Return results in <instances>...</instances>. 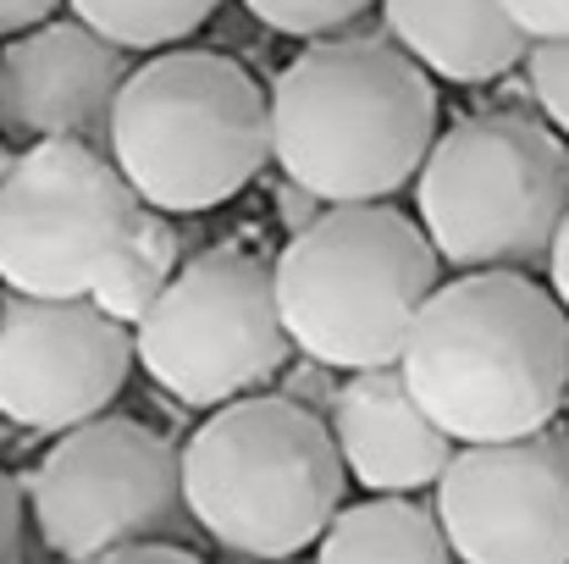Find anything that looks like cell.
I'll return each mask as SVG.
<instances>
[{
    "instance_id": "1",
    "label": "cell",
    "mask_w": 569,
    "mask_h": 564,
    "mask_svg": "<svg viewBox=\"0 0 569 564\" xmlns=\"http://www.w3.org/2000/svg\"><path fill=\"white\" fill-rule=\"evenodd\" d=\"M398 372L453 443L542 432L569 404V310L537 271H459L415 310Z\"/></svg>"
},
{
    "instance_id": "2",
    "label": "cell",
    "mask_w": 569,
    "mask_h": 564,
    "mask_svg": "<svg viewBox=\"0 0 569 564\" xmlns=\"http://www.w3.org/2000/svg\"><path fill=\"white\" fill-rule=\"evenodd\" d=\"M437 133L431 72L392 39H310L271 83V161L327 205L392 199Z\"/></svg>"
},
{
    "instance_id": "3",
    "label": "cell",
    "mask_w": 569,
    "mask_h": 564,
    "mask_svg": "<svg viewBox=\"0 0 569 564\" xmlns=\"http://www.w3.org/2000/svg\"><path fill=\"white\" fill-rule=\"evenodd\" d=\"M349 471L327 415L288 393L216 404L183 448L189 521L227 554L288 560L321 543L343 504Z\"/></svg>"
},
{
    "instance_id": "4",
    "label": "cell",
    "mask_w": 569,
    "mask_h": 564,
    "mask_svg": "<svg viewBox=\"0 0 569 564\" xmlns=\"http://www.w3.org/2000/svg\"><path fill=\"white\" fill-rule=\"evenodd\" d=\"M271 283L293 355L332 372H371L403 360L409 321L442 283V255L387 199H349L288 232Z\"/></svg>"
},
{
    "instance_id": "5",
    "label": "cell",
    "mask_w": 569,
    "mask_h": 564,
    "mask_svg": "<svg viewBox=\"0 0 569 564\" xmlns=\"http://www.w3.org/2000/svg\"><path fill=\"white\" fill-rule=\"evenodd\" d=\"M106 156L167 216L216 210L271 161V100L216 50H156L117 95Z\"/></svg>"
},
{
    "instance_id": "6",
    "label": "cell",
    "mask_w": 569,
    "mask_h": 564,
    "mask_svg": "<svg viewBox=\"0 0 569 564\" xmlns=\"http://www.w3.org/2000/svg\"><path fill=\"white\" fill-rule=\"evenodd\" d=\"M569 216V145L553 122L487 111L442 128L415 172V221L448 271H548Z\"/></svg>"
},
{
    "instance_id": "7",
    "label": "cell",
    "mask_w": 569,
    "mask_h": 564,
    "mask_svg": "<svg viewBox=\"0 0 569 564\" xmlns=\"http://www.w3.org/2000/svg\"><path fill=\"white\" fill-rule=\"evenodd\" d=\"M133 349L150 382L189 409H216L266 387L293 355L271 266L243 244H216L183 260L133 327Z\"/></svg>"
},
{
    "instance_id": "8",
    "label": "cell",
    "mask_w": 569,
    "mask_h": 564,
    "mask_svg": "<svg viewBox=\"0 0 569 564\" xmlns=\"http://www.w3.org/2000/svg\"><path fill=\"white\" fill-rule=\"evenodd\" d=\"M139 205L100 145L33 139L0 156V288L83 299Z\"/></svg>"
},
{
    "instance_id": "9",
    "label": "cell",
    "mask_w": 569,
    "mask_h": 564,
    "mask_svg": "<svg viewBox=\"0 0 569 564\" xmlns=\"http://www.w3.org/2000/svg\"><path fill=\"white\" fill-rule=\"evenodd\" d=\"M28 509L39 543L61 560H106L117 543L172 532L183 504V454L128 415L67 426L33 465Z\"/></svg>"
},
{
    "instance_id": "10",
    "label": "cell",
    "mask_w": 569,
    "mask_h": 564,
    "mask_svg": "<svg viewBox=\"0 0 569 564\" xmlns=\"http://www.w3.org/2000/svg\"><path fill=\"white\" fill-rule=\"evenodd\" d=\"M465 564H569V432L459 443L431 487Z\"/></svg>"
},
{
    "instance_id": "11",
    "label": "cell",
    "mask_w": 569,
    "mask_h": 564,
    "mask_svg": "<svg viewBox=\"0 0 569 564\" xmlns=\"http://www.w3.org/2000/svg\"><path fill=\"white\" fill-rule=\"evenodd\" d=\"M133 327L83 299H0V415L67 432L111 409L133 376Z\"/></svg>"
},
{
    "instance_id": "12",
    "label": "cell",
    "mask_w": 569,
    "mask_h": 564,
    "mask_svg": "<svg viewBox=\"0 0 569 564\" xmlns=\"http://www.w3.org/2000/svg\"><path fill=\"white\" fill-rule=\"evenodd\" d=\"M133 50L111 44L78 17H44L0 39V133L6 139H83L106 145Z\"/></svg>"
},
{
    "instance_id": "13",
    "label": "cell",
    "mask_w": 569,
    "mask_h": 564,
    "mask_svg": "<svg viewBox=\"0 0 569 564\" xmlns=\"http://www.w3.org/2000/svg\"><path fill=\"white\" fill-rule=\"evenodd\" d=\"M349 482L366 493H426L437 487L448 454L459 448L415 398L398 366L343 372L327 415Z\"/></svg>"
},
{
    "instance_id": "14",
    "label": "cell",
    "mask_w": 569,
    "mask_h": 564,
    "mask_svg": "<svg viewBox=\"0 0 569 564\" xmlns=\"http://www.w3.org/2000/svg\"><path fill=\"white\" fill-rule=\"evenodd\" d=\"M381 17L392 44H403L431 78L465 89L509 78L531 50L503 0H381Z\"/></svg>"
},
{
    "instance_id": "15",
    "label": "cell",
    "mask_w": 569,
    "mask_h": 564,
    "mask_svg": "<svg viewBox=\"0 0 569 564\" xmlns=\"http://www.w3.org/2000/svg\"><path fill=\"white\" fill-rule=\"evenodd\" d=\"M316 554L332 564H437L453 548L442 537L437 504H420L415 493H371L349 509L338 504V515L321 532Z\"/></svg>"
},
{
    "instance_id": "16",
    "label": "cell",
    "mask_w": 569,
    "mask_h": 564,
    "mask_svg": "<svg viewBox=\"0 0 569 564\" xmlns=\"http://www.w3.org/2000/svg\"><path fill=\"white\" fill-rule=\"evenodd\" d=\"M178 266H183V244H178L172 216L156 210V205H139L133 227L122 232V244H117V249L106 255V266L94 271L89 299H94L106 316L139 327L144 310L161 299V288L178 277Z\"/></svg>"
},
{
    "instance_id": "17",
    "label": "cell",
    "mask_w": 569,
    "mask_h": 564,
    "mask_svg": "<svg viewBox=\"0 0 569 564\" xmlns=\"http://www.w3.org/2000/svg\"><path fill=\"white\" fill-rule=\"evenodd\" d=\"M67 11L94 33H106L111 44L133 56H156L199 33L221 11V0H67Z\"/></svg>"
},
{
    "instance_id": "18",
    "label": "cell",
    "mask_w": 569,
    "mask_h": 564,
    "mask_svg": "<svg viewBox=\"0 0 569 564\" xmlns=\"http://www.w3.org/2000/svg\"><path fill=\"white\" fill-rule=\"evenodd\" d=\"M377 0H243V11L254 22H266L271 33H288V39H332L338 28L360 22Z\"/></svg>"
},
{
    "instance_id": "19",
    "label": "cell",
    "mask_w": 569,
    "mask_h": 564,
    "mask_svg": "<svg viewBox=\"0 0 569 564\" xmlns=\"http://www.w3.org/2000/svg\"><path fill=\"white\" fill-rule=\"evenodd\" d=\"M526 89L537 111L569 139V39H537L526 50Z\"/></svg>"
},
{
    "instance_id": "20",
    "label": "cell",
    "mask_w": 569,
    "mask_h": 564,
    "mask_svg": "<svg viewBox=\"0 0 569 564\" xmlns=\"http://www.w3.org/2000/svg\"><path fill=\"white\" fill-rule=\"evenodd\" d=\"M503 11L515 17V28L537 44V39H569V0H503Z\"/></svg>"
},
{
    "instance_id": "21",
    "label": "cell",
    "mask_w": 569,
    "mask_h": 564,
    "mask_svg": "<svg viewBox=\"0 0 569 564\" xmlns=\"http://www.w3.org/2000/svg\"><path fill=\"white\" fill-rule=\"evenodd\" d=\"M277 393H288L293 404H305V409H316V415H332L338 382H332V366H321V360L305 355V372L288 376V387H277Z\"/></svg>"
},
{
    "instance_id": "22",
    "label": "cell",
    "mask_w": 569,
    "mask_h": 564,
    "mask_svg": "<svg viewBox=\"0 0 569 564\" xmlns=\"http://www.w3.org/2000/svg\"><path fill=\"white\" fill-rule=\"evenodd\" d=\"M193 564V548L189 543H178V537H167V532H156V537H133V543H117L106 564Z\"/></svg>"
},
{
    "instance_id": "23",
    "label": "cell",
    "mask_w": 569,
    "mask_h": 564,
    "mask_svg": "<svg viewBox=\"0 0 569 564\" xmlns=\"http://www.w3.org/2000/svg\"><path fill=\"white\" fill-rule=\"evenodd\" d=\"M321 210H327V199H321V194H310L305 184L282 178V188H277V216H282V227H288V232L310 227V221H316Z\"/></svg>"
},
{
    "instance_id": "24",
    "label": "cell",
    "mask_w": 569,
    "mask_h": 564,
    "mask_svg": "<svg viewBox=\"0 0 569 564\" xmlns=\"http://www.w3.org/2000/svg\"><path fill=\"white\" fill-rule=\"evenodd\" d=\"M17 548H22V498L0 471V560H17Z\"/></svg>"
},
{
    "instance_id": "25",
    "label": "cell",
    "mask_w": 569,
    "mask_h": 564,
    "mask_svg": "<svg viewBox=\"0 0 569 564\" xmlns=\"http://www.w3.org/2000/svg\"><path fill=\"white\" fill-rule=\"evenodd\" d=\"M56 6H67V0H0V39H11V33L44 22V17H56Z\"/></svg>"
},
{
    "instance_id": "26",
    "label": "cell",
    "mask_w": 569,
    "mask_h": 564,
    "mask_svg": "<svg viewBox=\"0 0 569 564\" xmlns=\"http://www.w3.org/2000/svg\"><path fill=\"white\" fill-rule=\"evenodd\" d=\"M548 288L559 294V305L569 310V216L559 221V238H553V249H548Z\"/></svg>"
},
{
    "instance_id": "27",
    "label": "cell",
    "mask_w": 569,
    "mask_h": 564,
    "mask_svg": "<svg viewBox=\"0 0 569 564\" xmlns=\"http://www.w3.org/2000/svg\"><path fill=\"white\" fill-rule=\"evenodd\" d=\"M565 409H569V404H565Z\"/></svg>"
}]
</instances>
